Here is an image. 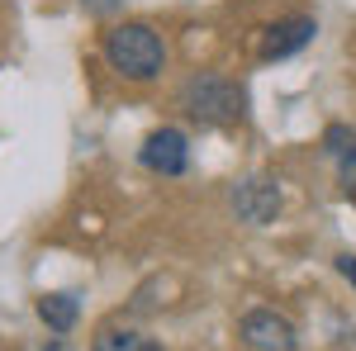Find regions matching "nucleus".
<instances>
[{
	"label": "nucleus",
	"mask_w": 356,
	"mask_h": 351,
	"mask_svg": "<svg viewBox=\"0 0 356 351\" xmlns=\"http://www.w3.org/2000/svg\"><path fill=\"white\" fill-rule=\"evenodd\" d=\"M105 62L114 67V76L124 81H157L166 72V43L162 33L143 19H124L105 33Z\"/></svg>",
	"instance_id": "1"
},
{
	"label": "nucleus",
	"mask_w": 356,
	"mask_h": 351,
	"mask_svg": "<svg viewBox=\"0 0 356 351\" xmlns=\"http://www.w3.org/2000/svg\"><path fill=\"white\" fill-rule=\"evenodd\" d=\"M181 109L186 119H195L200 129H223V124H238L247 109V90L238 81H228L219 72H195L191 81L181 85Z\"/></svg>",
	"instance_id": "2"
},
{
	"label": "nucleus",
	"mask_w": 356,
	"mask_h": 351,
	"mask_svg": "<svg viewBox=\"0 0 356 351\" xmlns=\"http://www.w3.org/2000/svg\"><path fill=\"white\" fill-rule=\"evenodd\" d=\"M314 38H318V19H309V15H285V19H275V24L261 28L257 57H261V62H285V57L304 53Z\"/></svg>",
	"instance_id": "3"
},
{
	"label": "nucleus",
	"mask_w": 356,
	"mask_h": 351,
	"mask_svg": "<svg viewBox=\"0 0 356 351\" xmlns=\"http://www.w3.org/2000/svg\"><path fill=\"white\" fill-rule=\"evenodd\" d=\"M238 337H243L252 351H295L300 347L295 323H290L285 313H275V309H252V313H243Z\"/></svg>",
	"instance_id": "4"
},
{
	"label": "nucleus",
	"mask_w": 356,
	"mask_h": 351,
	"mask_svg": "<svg viewBox=\"0 0 356 351\" xmlns=\"http://www.w3.org/2000/svg\"><path fill=\"white\" fill-rule=\"evenodd\" d=\"M138 162L147 166L152 176H181L191 166V138L181 133V129H157V133L143 138Z\"/></svg>",
	"instance_id": "5"
},
{
	"label": "nucleus",
	"mask_w": 356,
	"mask_h": 351,
	"mask_svg": "<svg viewBox=\"0 0 356 351\" xmlns=\"http://www.w3.org/2000/svg\"><path fill=\"white\" fill-rule=\"evenodd\" d=\"M233 214L252 223V228H261V223H271L280 214V186H275L271 176H247L243 186L233 190Z\"/></svg>",
	"instance_id": "6"
},
{
	"label": "nucleus",
	"mask_w": 356,
	"mask_h": 351,
	"mask_svg": "<svg viewBox=\"0 0 356 351\" xmlns=\"http://www.w3.org/2000/svg\"><path fill=\"white\" fill-rule=\"evenodd\" d=\"M38 318L53 327V332H72L76 318H81V299L67 295V290H53V295L38 299Z\"/></svg>",
	"instance_id": "7"
},
{
	"label": "nucleus",
	"mask_w": 356,
	"mask_h": 351,
	"mask_svg": "<svg viewBox=\"0 0 356 351\" xmlns=\"http://www.w3.org/2000/svg\"><path fill=\"white\" fill-rule=\"evenodd\" d=\"M90 351H162V347H157L147 332H138V327H114V323H105L100 332H95Z\"/></svg>",
	"instance_id": "8"
},
{
	"label": "nucleus",
	"mask_w": 356,
	"mask_h": 351,
	"mask_svg": "<svg viewBox=\"0 0 356 351\" xmlns=\"http://www.w3.org/2000/svg\"><path fill=\"white\" fill-rule=\"evenodd\" d=\"M318 147H323V157H332V162H347L356 152V129L352 124H328L323 138H318Z\"/></svg>",
	"instance_id": "9"
},
{
	"label": "nucleus",
	"mask_w": 356,
	"mask_h": 351,
	"mask_svg": "<svg viewBox=\"0 0 356 351\" xmlns=\"http://www.w3.org/2000/svg\"><path fill=\"white\" fill-rule=\"evenodd\" d=\"M337 181H342V190L356 199V152L347 157V162H337Z\"/></svg>",
	"instance_id": "10"
},
{
	"label": "nucleus",
	"mask_w": 356,
	"mask_h": 351,
	"mask_svg": "<svg viewBox=\"0 0 356 351\" xmlns=\"http://www.w3.org/2000/svg\"><path fill=\"white\" fill-rule=\"evenodd\" d=\"M337 275L356 290V256H352V252H342V256H337Z\"/></svg>",
	"instance_id": "11"
},
{
	"label": "nucleus",
	"mask_w": 356,
	"mask_h": 351,
	"mask_svg": "<svg viewBox=\"0 0 356 351\" xmlns=\"http://www.w3.org/2000/svg\"><path fill=\"white\" fill-rule=\"evenodd\" d=\"M43 351H72V347H67V342H62V332H57V337H53V342H48Z\"/></svg>",
	"instance_id": "12"
}]
</instances>
